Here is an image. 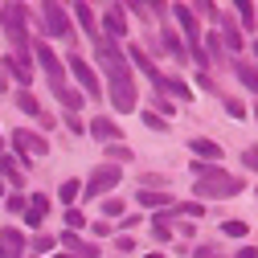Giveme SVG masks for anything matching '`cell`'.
I'll return each mask as SVG.
<instances>
[{"mask_svg":"<svg viewBox=\"0 0 258 258\" xmlns=\"http://www.w3.org/2000/svg\"><path fill=\"white\" fill-rule=\"evenodd\" d=\"M33 53H37V66L45 70V78H49V86L57 90V86H66V70H61V61H57V53L45 45V41H33Z\"/></svg>","mask_w":258,"mask_h":258,"instance_id":"3957f363","label":"cell"},{"mask_svg":"<svg viewBox=\"0 0 258 258\" xmlns=\"http://www.w3.org/2000/svg\"><path fill=\"white\" fill-rule=\"evenodd\" d=\"M234 258H258V250H254V246H246V250H238Z\"/></svg>","mask_w":258,"mask_h":258,"instance_id":"74e56055","label":"cell"},{"mask_svg":"<svg viewBox=\"0 0 258 258\" xmlns=\"http://www.w3.org/2000/svg\"><path fill=\"white\" fill-rule=\"evenodd\" d=\"M242 168H250V172H258V144L242 152Z\"/></svg>","mask_w":258,"mask_h":258,"instance_id":"83f0119b","label":"cell"},{"mask_svg":"<svg viewBox=\"0 0 258 258\" xmlns=\"http://www.w3.org/2000/svg\"><path fill=\"white\" fill-rule=\"evenodd\" d=\"M221 234H225V238H246V221H225Z\"/></svg>","mask_w":258,"mask_h":258,"instance_id":"4316f807","label":"cell"},{"mask_svg":"<svg viewBox=\"0 0 258 258\" xmlns=\"http://www.w3.org/2000/svg\"><path fill=\"white\" fill-rule=\"evenodd\" d=\"M90 136H94V140H103V144H111V140L119 144V127H115V123H111L107 115H99V119L90 123Z\"/></svg>","mask_w":258,"mask_h":258,"instance_id":"5bb4252c","label":"cell"},{"mask_svg":"<svg viewBox=\"0 0 258 258\" xmlns=\"http://www.w3.org/2000/svg\"><path fill=\"white\" fill-rule=\"evenodd\" d=\"M13 144H17L21 152H29V156H45V152H49V140L37 136V132H29V127H17V132H13Z\"/></svg>","mask_w":258,"mask_h":258,"instance_id":"52a82bcc","label":"cell"},{"mask_svg":"<svg viewBox=\"0 0 258 258\" xmlns=\"http://www.w3.org/2000/svg\"><path fill=\"white\" fill-rule=\"evenodd\" d=\"M25 234L17 230V225H5V230H0V258H21L25 254Z\"/></svg>","mask_w":258,"mask_h":258,"instance_id":"9c48e42d","label":"cell"},{"mask_svg":"<svg viewBox=\"0 0 258 258\" xmlns=\"http://www.w3.org/2000/svg\"><path fill=\"white\" fill-rule=\"evenodd\" d=\"M66 225H70V230H82V225H86V217H82L78 209H66Z\"/></svg>","mask_w":258,"mask_h":258,"instance_id":"1f68e13d","label":"cell"},{"mask_svg":"<svg viewBox=\"0 0 258 258\" xmlns=\"http://www.w3.org/2000/svg\"><path fill=\"white\" fill-rule=\"evenodd\" d=\"M13 103H17V111H25L29 119H37V123H45V127H53V115H45V107L33 99V94H29V90H17L13 94Z\"/></svg>","mask_w":258,"mask_h":258,"instance_id":"ba28073f","label":"cell"},{"mask_svg":"<svg viewBox=\"0 0 258 258\" xmlns=\"http://www.w3.org/2000/svg\"><path fill=\"white\" fill-rule=\"evenodd\" d=\"M164 53H168V57H176V66L188 57V49H184V41H180L176 33H164Z\"/></svg>","mask_w":258,"mask_h":258,"instance_id":"e0dca14e","label":"cell"},{"mask_svg":"<svg viewBox=\"0 0 258 258\" xmlns=\"http://www.w3.org/2000/svg\"><path fill=\"white\" fill-rule=\"evenodd\" d=\"M29 246H33L37 254H49V250H53V238H49V234H37L33 242H29Z\"/></svg>","mask_w":258,"mask_h":258,"instance_id":"f546056e","label":"cell"},{"mask_svg":"<svg viewBox=\"0 0 258 258\" xmlns=\"http://www.w3.org/2000/svg\"><path fill=\"white\" fill-rule=\"evenodd\" d=\"M234 13L242 17V25H246V29L254 25V5H242V0H238V5H234Z\"/></svg>","mask_w":258,"mask_h":258,"instance_id":"f1b7e54d","label":"cell"},{"mask_svg":"<svg viewBox=\"0 0 258 258\" xmlns=\"http://www.w3.org/2000/svg\"><path fill=\"white\" fill-rule=\"evenodd\" d=\"M103 25H107V33H111V37H123V33H127L123 9H107V13H103Z\"/></svg>","mask_w":258,"mask_h":258,"instance_id":"2e32d148","label":"cell"},{"mask_svg":"<svg viewBox=\"0 0 258 258\" xmlns=\"http://www.w3.org/2000/svg\"><path fill=\"white\" fill-rule=\"evenodd\" d=\"M172 13H176V21H180V29H184V37H188V49H201V41H197V17H192V9H188V5H176Z\"/></svg>","mask_w":258,"mask_h":258,"instance_id":"8fae6325","label":"cell"},{"mask_svg":"<svg viewBox=\"0 0 258 258\" xmlns=\"http://www.w3.org/2000/svg\"><path fill=\"white\" fill-rule=\"evenodd\" d=\"M103 213H107V221H111V217H119V213H123V201H115V197H111V201H103Z\"/></svg>","mask_w":258,"mask_h":258,"instance_id":"e575fe53","label":"cell"},{"mask_svg":"<svg viewBox=\"0 0 258 258\" xmlns=\"http://www.w3.org/2000/svg\"><path fill=\"white\" fill-rule=\"evenodd\" d=\"M45 213H49V197H45V192L29 197V209H25V221H29V225H41V221H45Z\"/></svg>","mask_w":258,"mask_h":258,"instance_id":"4fadbf2b","label":"cell"},{"mask_svg":"<svg viewBox=\"0 0 258 258\" xmlns=\"http://www.w3.org/2000/svg\"><path fill=\"white\" fill-rule=\"evenodd\" d=\"M144 123L152 127V132H168V123L160 119V115H152V111H144Z\"/></svg>","mask_w":258,"mask_h":258,"instance_id":"4dcf8cb0","label":"cell"},{"mask_svg":"<svg viewBox=\"0 0 258 258\" xmlns=\"http://www.w3.org/2000/svg\"><path fill=\"white\" fill-rule=\"evenodd\" d=\"M53 94H57V99H61V103H66L70 111H78V107H82V94H78V90H70V86H57Z\"/></svg>","mask_w":258,"mask_h":258,"instance_id":"7402d4cb","label":"cell"},{"mask_svg":"<svg viewBox=\"0 0 258 258\" xmlns=\"http://www.w3.org/2000/svg\"><path fill=\"white\" fill-rule=\"evenodd\" d=\"M225 111H230V115H234V119H246V107H242V103H238V99H225Z\"/></svg>","mask_w":258,"mask_h":258,"instance_id":"d590c367","label":"cell"},{"mask_svg":"<svg viewBox=\"0 0 258 258\" xmlns=\"http://www.w3.org/2000/svg\"><path fill=\"white\" fill-rule=\"evenodd\" d=\"M225 41H230V49H242V29L234 21H225Z\"/></svg>","mask_w":258,"mask_h":258,"instance_id":"d4e9b609","label":"cell"},{"mask_svg":"<svg viewBox=\"0 0 258 258\" xmlns=\"http://www.w3.org/2000/svg\"><path fill=\"white\" fill-rule=\"evenodd\" d=\"M0 13H5V17H0V21H5V29H9V37H25V5H9V9H0Z\"/></svg>","mask_w":258,"mask_h":258,"instance_id":"30bf717a","label":"cell"},{"mask_svg":"<svg viewBox=\"0 0 258 258\" xmlns=\"http://www.w3.org/2000/svg\"><path fill=\"white\" fill-rule=\"evenodd\" d=\"M188 148L197 152V160H201V164H205V160H209V164H217V160H221V144H217V140H205V136H197Z\"/></svg>","mask_w":258,"mask_h":258,"instance_id":"7c38bea8","label":"cell"},{"mask_svg":"<svg viewBox=\"0 0 258 258\" xmlns=\"http://www.w3.org/2000/svg\"><path fill=\"white\" fill-rule=\"evenodd\" d=\"M74 17H78V25H82V29H86V33H90V37H94V41H99V29H94V13H90V9H86V5H78V9H74Z\"/></svg>","mask_w":258,"mask_h":258,"instance_id":"d6986e66","label":"cell"},{"mask_svg":"<svg viewBox=\"0 0 258 258\" xmlns=\"http://www.w3.org/2000/svg\"><path fill=\"white\" fill-rule=\"evenodd\" d=\"M197 258H213V246L209 250H197Z\"/></svg>","mask_w":258,"mask_h":258,"instance_id":"f35d334b","label":"cell"},{"mask_svg":"<svg viewBox=\"0 0 258 258\" xmlns=\"http://www.w3.org/2000/svg\"><path fill=\"white\" fill-rule=\"evenodd\" d=\"M61 246H70V250L78 254V250H82V238H78L74 230H66V234H61Z\"/></svg>","mask_w":258,"mask_h":258,"instance_id":"d6a6232c","label":"cell"},{"mask_svg":"<svg viewBox=\"0 0 258 258\" xmlns=\"http://www.w3.org/2000/svg\"><path fill=\"white\" fill-rule=\"evenodd\" d=\"M78 192H82V184H78V180L70 176V180H61V188H57V197H61V201L70 205V201H78Z\"/></svg>","mask_w":258,"mask_h":258,"instance_id":"603a6c76","label":"cell"},{"mask_svg":"<svg viewBox=\"0 0 258 258\" xmlns=\"http://www.w3.org/2000/svg\"><path fill=\"white\" fill-rule=\"evenodd\" d=\"M107 160H132V148L127 144H107Z\"/></svg>","mask_w":258,"mask_h":258,"instance_id":"484cf974","label":"cell"},{"mask_svg":"<svg viewBox=\"0 0 258 258\" xmlns=\"http://www.w3.org/2000/svg\"><path fill=\"white\" fill-rule=\"evenodd\" d=\"M41 29L49 37H70V17H66V9L61 5H45L41 9Z\"/></svg>","mask_w":258,"mask_h":258,"instance_id":"277c9868","label":"cell"},{"mask_svg":"<svg viewBox=\"0 0 258 258\" xmlns=\"http://www.w3.org/2000/svg\"><path fill=\"white\" fill-rule=\"evenodd\" d=\"M115 184H119V168H115V164H103V168L90 172V180H86V197H103V192L115 188Z\"/></svg>","mask_w":258,"mask_h":258,"instance_id":"8992f818","label":"cell"},{"mask_svg":"<svg viewBox=\"0 0 258 258\" xmlns=\"http://www.w3.org/2000/svg\"><path fill=\"white\" fill-rule=\"evenodd\" d=\"M250 49H254V61H258V41H254V45H250ZM254 70H258V66H254Z\"/></svg>","mask_w":258,"mask_h":258,"instance_id":"ab89813d","label":"cell"},{"mask_svg":"<svg viewBox=\"0 0 258 258\" xmlns=\"http://www.w3.org/2000/svg\"><path fill=\"white\" fill-rule=\"evenodd\" d=\"M99 49H94V57L103 61V70H107V82H111V107L119 115H127L136 107V82H132V70H127V61H123V49L115 41H94Z\"/></svg>","mask_w":258,"mask_h":258,"instance_id":"6da1fadb","label":"cell"},{"mask_svg":"<svg viewBox=\"0 0 258 258\" xmlns=\"http://www.w3.org/2000/svg\"><path fill=\"white\" fill-rule=\"evenodd\" d=\"M254 119H258V107H254Z\"/></svg>","mask_w":258,"mask_h":258,"instance_id":"7bdbcfd3","label":"cell"},{"mask_svg":"<svg viewBox=\"0 0 258 258\" xmlns=\"http://www.w3.org/2000/svg\"><path fill=\"white\" fill-rule=\"evenodd\" d=\"M70 70H74V78L82 82V99H99V94H103V86H99V78H94V70L86 66L78 53H70Z\"/></svg>","mask_w":258,"mask_h":258,"instance_id":"5b68a950","label":"cell"},{"mask_svg":"<svg viewBox=\"0 0 258 258\" xmlns=\"http://www.w3.org/2000/svg\"><path fill=\"white\" fill-rule=\"evenodd\" d=\"M53 258H78V254H53Z\"/></svg>","mask_w":258,"mask_h":258,"instance_id":"60d3db41","label":"cell"},{"mask_svg":"<svg viewBox=\"0 0 258 258\" xmlns=\"http://www.w3.org/2000/svg\"><path fill=\"white\" fill-rule=\"evenodd\" d=\"M238 82L258 94V70H254V66H242V61H238Z\"/></svg>","mask_w":258,"mask_h":258,"instance_id":"ffe728a7","label":"cell"},{"mask_svg":"<svg viewBox=\"0 0 258 258\" xmlns=\"http://www.w3.org/2000/svg\"><path fill=\"white\" fill-rule=\"evenodd\" d=\"M144 258H164V254H144Z\"/></svg>","mask_w":258,"mask_h":258,"instance_id":"b9f144b4","label":"cell"},{"mask_svg":"<svg viewBox=\"0 0 258 258\" xmlns=\"http://www.w3.org/2000/svg\"><path fill=\"white\" fill-rule=\"evenodd\" d=\"M66 127H70L74 136H82V132H86V127H82V119H78V115H66Z\"/></svg>","mask_w":258,"mask_h":258,"instance_id":"8d00e7d4","label":"cell"},{"mask_svg":"<svg viewBox=\"0 0 258 258\" xmlns=\"http://www.w3.org/2000/svg\"><path fill=\"white\" fill-rule=\"evenodd\" d=\"M29 209V201L21 197V192H13V197H9V213H25Z\"/></svg>","mask_w":258,"mask_h":258,"instance_id":"836d02e7","label":"cell"},{"mask_svg":"<svg viewBox=\"0 0 258 258\" xmlns=\"http://www.w3.org/2000/svg\"><path fill=\"white\" fill-rule=\"evenodd\" d=\"M176 213H184V217H201L205 205H201V201H176V205H172V217H176Z\"/></svg>","mask_w":258,"mask_h":258,"instance_id":"44dd1931","label":"cell"},{"mask_svg":"<svg viewBox=\"0 0 258 258\" xmlns=\"http://www.w3.org/2000/svg\"><path fill=\"white\" fill-rule=\"evenodd\" d=\"M0 176H9L13 184H21V164L13 156H5V152H0Z\"/></svg>","mask_w":258,"mask_h":258,"instance_id":"ac0fdd59","label":"cell"},{"mask_svg":"<svg viewBox=\"0 0 258 258\" xmlns=\"http://www.w3.org/2000/svg\"><path fill=\"white\" fill-rule=\"evenodd\" d=\"M164 90H172V94H176L180 103H188V99H192V90H188V86H184L180 78H164Z\"/></svg>","mask_w":258,"mask_h":258,"instance_id":"cb8c5ba5","label":"cell"},{"mask_svg":"<svg viewBox=\"0 0 258 258\" xmlns=\"http://www.w3.org/2000/svg\"><path fill=\"white\" fill-rule=\"evenodd\" d=\"M140 205L144 209H168L172 197H168V192H156V188H140Z\"/></svg>","mask_w":258,"mask_h":258,"instance_id":"9a60e30c","label":"cell"},{"mask_svg":"<svg viewBox=\"0 0 258 258\" xmlns=\"http://www.w3.org/2000/svg\"><path fill=\"white\" fill-rule=\"evenodd\" d=\"M192 176H197V180H192V192H197V197L205 201H230V197H238V192H242V180H234L230 172H225V168H217V164H201V160H197V164H192Z\"/></svg>","mask_w":258,"mask_h":258,"instance_id":"7a4b0ae2","label":"cell"}]
</instances>
